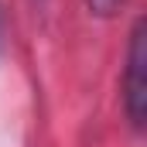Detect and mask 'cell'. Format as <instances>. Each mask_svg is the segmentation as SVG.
<instances>
[{
	"mask_svg": "<svg viewBox=\"0 0 147 147\" xmlns=\"http://www.w3.org/2000/svg\"><path fill=\"white\" fill-rule=\"evenodd\" d=\"M123 110L134 127H144L147 116V31L144 17H137L130 45H127V69H123Z\"/></svg>",
	"mask_w": 147,
	"mask_h": 147,
	"instance_id": "6da1fadb",
	"label": "cell"
},
{
	"mask_svg": "<svg viewBox=\"0 0 147 147\" xmlns=\"http://www.w3.org/2000/svg\"><path fill=\"white\" fill-rule=\"evenodd\" d=\"M86 3H89V10H92V14L110 17V14H116V7H120L123 0H86Z\"/></svg>",
	"mask_w": 147,
	"mask_h": 147,
	"instance_id": "7a4b0ae2",
	"label": "cell"
}]
</instances>
